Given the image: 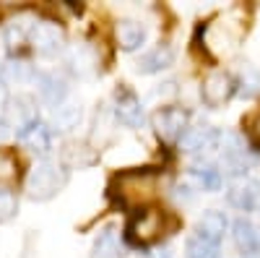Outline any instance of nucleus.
Masks as SVG:
<instances>
[{"label":"nucleus","instance_id":"9d476101","mask_svg":"<svg viewBox=\"0 0 260 258\" xmlns=\"http://www.w3.org/2000/svg\"><path fill=\"white\" fill-rule=\"evenodd\" d=\"M216 141H219V133H216L211 125L187 128L185 136L180 138V144H182V149L187 154H206V152H211V149H216Z\"/></svg>","mask_w":260,"mask_h":258},{"label":"nucleus","instance_id":"39448f33","mask_svg":"<svg viewBox=\"0 0 260 258\" xmlns=\"http://www.w3.org/2000/svg\"><path fill=\"white\" fill-rule=\"evenodd\" d=\"M151 125L164 141H180L187 131V112L182 107H161L151 118Z\"/></svg>","mask_w":260,"mask_h":258},{"label":"nucleus","instance_id":"423d86ee","mask_svg":"<svg viewBox=\"0 0 260 258\" xmlns=\"http://www.w3.org/2000/svg\"><path fill=\"white\" fill-rule=\"evenodd\" d=\"M29 42L34 45V50L39 55L52 58V55L62 52V47H65V32L57 24H52V21H37Z\"/></svg>","mask_w":260,"mask_h":258},{"label":"nucleus","instance_id":"f3484780","mask_svg":"<svg viewBox=\"0 0 260 258\" xmlns=\"http://www.w3.org/2000/svg\"><path fill=\"white\" fill-rule=\"evenodd\" d=\"M81 118H83V110H81L78 102H62L60 107L52 110V131L71 133L73 128H78Z\"/></svg>","mask_w":260,"mask_h":258},{"label":"nucleus","instance_id":"6ab92c4d","mask_svg":"<svg viewBox=\"0 0 260 258\" xmlns=\"http://www.w3.org/2000/svg\"><path fill=\"white\" fill-rule=\"evenodd\" d=\"M18 138L24 141V144L31 149V152H37V154H47V152H50V144H52V128L37 123L34 128H29V131H26V133H21Z\"/></svg>","mask_w":260,"mask_h":258},{"label":"nucleus","instance_id":"f257e3e1","mask_svg":"<svg viewBox=\"0 0 260 258\" xmlns=\"http://www.w3.org/2000/svg\"><path fill=\"white\" fill-rule=\"evenodd\" d=\"M247 24H245V18L240 11H229L219 18H213L211 24L206 26L203 32V39H206V47L211 55L216 58H224V55H232L237 47H240V42H242V34H245Z\"/></svg>","mask_w":260,"mask_h":258},{"label":"nucleus","instance_id":"a211bd4d","mask_svg":"<svg viewBox=\"0 0 260 258\" xmlns=\"http://www.w3.org/2000/svg\"><path fill=\"white\" fill-rule=\"evenodd\" d=\"M0 78L11 86H26V83L37 81V71L26 60H8L3 66V71H0Z\"/></svg>","mask_w":260,"mask_h":258},{"label":"nucleus","instance_id":"ddd939ff","mask_svg":"<svg viewBox=\"0 0 260 258\" xmlns=\"http://www.w3.org/2000/svg\"><path fill=\"white\" fill-rule=\"evenodd\" d=\"M257 196H260V185H257L255 180H250V178H242V180L232 183V188L226 190L229 204L237 206L240 211H250V209H255Z\"/></svg>","mask_w":260,"mask_h":258},{"label":"nucleus","instance_id":"4be33fe9","mask_svg":"<svg viewBox=\"0 0 260 258\" xmlns=\"http://www.w3.org/2000/svg\"><path fill=\"white\" fill-rule=\"evenodd\" d=\"M185 253H187V258H219V248L208 240H203L201 235H192L187 240Z\"/></svg>","mask_w":260,"mask_h":258},{"label":"nucleus","instance_id":"2eb2a0df","mask_svg":"<svg viewBox=\"0 0 260 258\" xmlns=\"http://www.w3.org/2000/svg\"><path fill=\"white\" fill-rule=\"evenodd\" d=\"M146 26L141 24L138 18H120L117 21V42H120V47L127 50V52H133L138 50L143 42H146Z\"/></svg>","mask_w":260,"mask_h":258},{"label":"nucleus","instance_id":"c756f323","mask_svg":"<svg viewBox=\"0 0 260 258\" xmlns=\"http://www.w3.org/2000/svg\"><path fill=\"white\" fill-rule=\"evenodd\" d=\"M247 258H260V255H257V253H255V255H247Z\"/></svg>","mask_w":260,"mask_h":258},{"label":"nucleus","instance_id":"a878e982","mask_svg":"<svg viewBox=\"0 0 260 258\" xmlns=\"http://www.w3.org/2000/svg\"><path fill=\"white\" fill-rule=\"evenodd\" d=\"M16 211H18V201H16V196H13L11 190L0 188V224L8 222V219H13V217H16Z\"/></svg>","mask_w":260,"mask_h":258},{"label":"nucleus","instance_id":"aec40b11","mask_svg":"<svg viewBox=\"0 0 260 258\" xmlns=\"http://www.w3.org/2000/svg\"><path fill=\"white\" fill-rule=\"evenodd\" d=\"M117 230L115 227H104L99 235H96V240L91 245V258H115L117 255Z\"/></svg>","mask_w":260,"mask_h":258},{"label":"nucleus","instance_id":"5701e85b","mask_svg":"<svg viewBox=\"0 0 260 258\" xmlns=\"http://www.w3.org/2000/svg\"><path fill=\"white\" fill-rule=\"evenodd\" d=\"M31 29H34V24H26V18L11 21L8 29H6V42H8L11 47H16V45H21L24 39L31 37Z\"/></svg>","mask_w":260,"mask_h":258},{"label":"nucleus","instance_id":"6e6552de","mask_svg":"<svg viewBox=\"0 0 260 258\" xmlns=\"http://www.w3.org/2000/svg\"><path fill=\"white\" fill-rule=\"evenodd\" d=\"M6 112H8V125L16 128L18 136L26 133L29 128H34V125L39 123V120H37V104H34V99L26 97V94H18L16 99H11L8 107H6Z\"/></svg>","mask_w":260,"mask_h":258},{"label":"nucleus","instance_id":"f8f14e48","mask_svg":"<svg viewBox=\"0 0 260 258\" xmlns=\"http://www.w3.org/2000/svg\"><path fill=\"white\" fill-rule=\"evenodd\" d=\"M232 238H234V245L245 258L247 255H255L260 250V235L255 230V224L245 217H240L234 224H232Z\"/></svg>","mask_w":260,"mask_h":258},{"label":"nucleus","instance_id":"f03ea898","mask_svg":"<svg viewBox=\"0 0 260 258\" xmlns=\"http://www.w3.org/2000/svg\"><path fill=\"white\" fill-rule=\"evenodd\" d=\"M156 172L151 169H130V172H120L112 180V196L122 204V206H141L146 201L154 198L156 193Z\"/></svg>","mask_w":260,"mask_h":258},{"label":"nucleus","instance_id":"c85d7f7f","mask_svg":"<svg viewBox=\"0 0 260 258\" xmlns=\"http://www.w3.org/2000/svg\"><path fill=\"white\" fill-rule=\"evenodd\" d=\"M6 99H8V92H6V81L0 78V104H3Z\"/></svg>","mask_w":260,"mask_h":258},{"label":"nucleus","instance_id":"b1692460","mask_svg":"<svg viewBox=\"0 0 260 258\" xmlns=\"http://www.w3.org/2000/svg\"><path fill=\"white\" fill-rule=\"evenodd\" d=\"M257 92H260V73H257L255 68L245 66L242 73H240V94L250 99V97H255Z\"/></svg>","mask_w":260,"mask_h":258},{"label":"nucleus","instance_id":"9b49d317","mask_svg":"<svg viewBox=\"0 0 260 258\" xmlns=\"http://www.w3.org/2000/svg\"><path fill=\"white\" fill-rule=\"evenodd\" d=\"M37 92L45 104L60 107L65 102V97H68V81L57 73H42V76H37Z\"/></svg>","mask_w":260,"mask_h":258},{"label":"nucleus","instance_id":"0eeeda50","mask_svg":"<svg viewBox=\"0 0 260 258\" xmlns=\"http://www.w3.org/2000/svg\"><path fill=\"white\" fill-rule=\"evenodd\" d=\"M234 78L224 71H213L203 78V86H201V97L208 107H221L232 94H234Z\"/></svg>","mask_w":260,"mask_h":258},{"label":"nucleus","instance_id":"412c9836","mask_svg":"<svg viewBox=\"0 0 260 258\" xmlns=\"http://www.w3.org/2000/svg\"><path fill=\"white\" fill-rule=\"evenodd\" d=\"M190 178L198 183V188H203V190H219V185H221V172L216 169V167H211V164L192 167L190 169Z\"/></svg>","mask_w":260,"mask_h":258},{"label":"nucleus","instance_id":"4468645a","mask_svg":"<svg viewBox=\"0 0 260 258\" xmlns=\"http://www.w3.org/2000/svg\"><path fill=\"white\" fill-rule=\"evenodd\" d=\"M172 63H175V50L169 45H159L154 50H148L146 55H141L136 68H138V73H161L172 66Z\"/></svg>","mask_w":260,"mask_h":258},{"label":"nucleus","instance_id":"20e7f679","mask_svg":"<svg viewBox=\"0 0 260 258\" xmlns=\"http://www.w3.org/2000/svg\"><path fill=\"white\" fill-rule=\"evenodd\" d=\"M161 232H164V217H161V211H156V209L138 211L136 217L130 219V224H127L130 240H133V243H141V245L154 243Z\"/></svg>","mask_w":260,"mask_h":258},{"label":"nucleus","instance_id":"cd10ccee","mask_svg":"<svg viewBox=\"0 0 260 258\" xmlns=\"http://www.w3.org/2000/svg\"><path fill=\"white\" fill-rule=\"evenodd\" d=\"M8 138H11V125H8V120L0 118V144L8 141Z\"/></svg>","mask_w":260,"mask_h":258},{"label":"nucleus","instance_id":"7ed1b4c3","mask_svg":"<svg viewBox=\"0 0 260 258\" xmlns=\"http://www.w3.org/2000/svg\"><path fill=\"white\" fill-rule=\"evenodd\" d=\"M68 183V175H65V169L52 162V159H42L31 167L29 178H26V190L34 201H50L55 198L57 193L65 188Z\"/></svg>","mask_w":260,"mask_h":258},{"label":"nucleus","instance_id":"dca6fc26","mask_svg":"<svg viewBox=\"0 0 260 258\" xmlns=\"http://www.w3.org/2000/svg\"><path fill=\"white\" fill-rule=\"evenodd\" d=\"M224 232H226V217L221 211H206L198 219V224H195V235H201L203 240H208L213 245H219Z\"/></svg>","mask_w":260,"mask_h":258},{"label":"nucleus","instance_id":"1a4fd4ad","mask_svg":"<svg viewBox=\"0 0 260 258\" xmlns=\"http://www.w3.org/2000/svg\"><path fill=\"white\" fill-rule=\"evenodd\" d=\"M115 115L122 125L127 128H141L143 125V107H141V99L127 92V89H120L115 94Z\"/></svg>","mask_w":260,"mask_h":258},{"label":"nucleus","instance_id":"bb28decb","mask_svg":"<svg viewBox=\"0 0 260 258\" xmlns=\"http://www.w3.org/2000/svg\"><path fill=\"white\" fill-rule=\"evenodd\" d=\"M245 125H247V133H250L252 144H255V146H260V110H257V112H252V115L245 120Z\"/></svg>","mask_w":260,"mask_h":258},{"label":"nucleus","instance_id":"393cba45","mask_svg":"<svg viewBox=\"0 0 260 258\" xmlns=\"http://www.w3.org/2000/svg\"><path fill=\"white\" fill-rule=\"evenodd\" d=\"M18 178V162L11 152H3L0 149V183H13Z\"/></svg>","mask_w":260,"mask_h":258}]
</instances>
